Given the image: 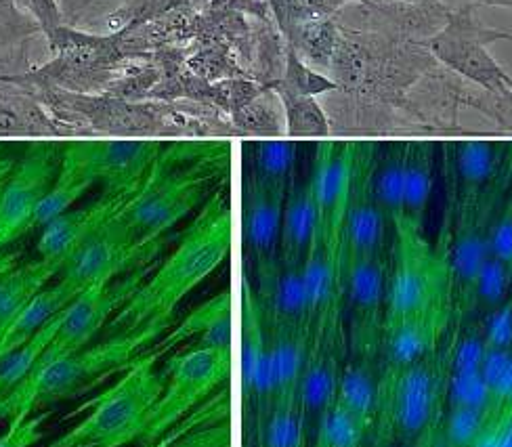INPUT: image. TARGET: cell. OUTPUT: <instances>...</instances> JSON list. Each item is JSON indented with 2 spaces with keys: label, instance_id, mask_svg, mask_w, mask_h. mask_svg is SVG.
<instances>
[{
  "label": "cell",
  "instance_id": "obj_18",
  "mask_svg": "<svg viewBox=\"0 0 512 447\" xmlns=\"http://www.w3.org/2000/svg\"><path fill=\"white\" fill-rule=\"evenodd\" d=\"M450 315V311H431L387 319L380 334L382 374L410 368L437 353Z\"/></svg>",
  "mask_w": 512,
  "mask_h": 447
},
{
  "label": "cell",
  "instance_id": "obj_48",
  "mask_svg": "<svg viewBox=\"0 0 512 447\" xmlns=\"http://www.w3.org/2000/svg\"><path fill=\"white\" fill-rule=\"evenodd\" d=\"M498 447H512V414L500 420Z\"/></svg>",
  "mask_w": 512,
  "mask_h": 447
},
{
  "label": "cell",
  "instance_id": "obj_12",
  "mask_svg": "<svg viewBox=\"0 0 512 447\" xmlns=\"http://www.w3.org/2000/svg\"><path fill=\"white\" fill-rule=\"evenodd\" d=\"M343 366H345L343 324L311 332L309 355L296 389V403L305 416L311 437L319 418L324 416V412L336 399L338 380H340V372H343Z\"/></svg>",
  "mask_w": 512,
  "mask_h": 447
},
{
  "label": "cell",
  "instance_id": "obj_31",
  "mask_svg": "<svg viewBox=\"0 0 512 447\" xmlns=\"http://www.w3.org/2000/svg\"><path fill=\"white\" fill-rule=\"evenodd\" d=\"M254 431L259 433L261 447H309L311 441L305 416L296 399L275 401L261 427Z\"/></svg>",
  "mask_w": 512,
  "mask_h": 447
},
{
  "label": "cell",
  "instance_id": "obj_8",
  "mask_svg": "<svg viewBox=\"0 0 512 447\" xmlns=\"http://www.w3.org/2000/svg\"><path fill=\"white\" fill-rule=\"evenodd\" d=\"M500 38H508V34L483 26L475 17L473 7H466L450 15L447 26L431 40V51L445 66L473 80L485 91L510 99L512 76L487 51L489 42Z\"/></svg>",
  "mask_w": 512,
  "mask_h": 447
},
{
  "label": "cell",
  "instance_id": "obj_39",
  "mask_svg": "<svg viewBox=\"0 0 512 447\" xmlns=\"http://www.w3.org/2000/svg\"><path fill=\"white\" fill-rule=\"evenodd\" d=\"M277 95H280L286 118H288V129L290 133H307V135H324L328 133V118L324 110L319 108V103L315 97L307 95H294L288 91L277 89Z\"/></svg>",
  "mask_w": 512,
  "mask_h": 447
},
{
  "label": "cell",
  "instance_id": "obj_36",
  "mask_svg": "<svg viewBox=\"0 0 512 447\" xmlns=\"http://www.w3.org/2000/svg\"><path fill=\"white\" fill-rule=\"evenodd\" d=\"M487 424V410L447 406L439 418V431L454 447H473Z\"/></svg>",
  "mask_w": 512,
  "mask_h": 447
},
{
  "label": "cell",
  "instance_id": "obj_41",
  "mask_svg": "<svg viewBox=\"0 0 512 447\" xmlns=\"http://www.w3.org/2000/svg\"><path fill=\"white\" fill-rule=\"evenodd\" d=\"M277 89L294 93V95L315 97V95H322L326 91L336 89V84L332 80L324 78V76H319L311 68H307L305 63L290 51L288 61H286L284 78H282L280 84H277Z\"/></svg>",
  "mask_w": 512,
  "mask_h": 447
},
{
  "label": "cell",
  "instance_id": "obj_45",
  "mask_svg": "<svg viewBox=\"0 0 512 447\" xmlns=\"http://www.w3.org/2000/svg\"><path fill=\"white\" fill-rule=\"evenodd\" d=\"M9 3H13L24 13L32 15L40 24L42 34H47V38L53 36L61 26H66L57 0H9Z\"/></svg>",
  "mask_w": 512,
  "mask_h": 447
},
{
  "label": "cell",
  "instance_id": "obj_24",
  "mask_svg": "<svg viewBox=\"0 0 512 447\" xmlns=\"http://www.w3.org/2000/svg\"><path fill=\"white\" fill-rule=\"evenodd\" d=\"M78 294L61 280L53 286L42 288L32 301L21 309L11 322L0 332V357L26 345L40 330H45L51 322L59 317Z\"/></svg>",
  "mask_w": 512,
  "mask_h": 447
},
{
  "label": "cell",
  "instance_id": "obj_27",
  "mask_svg": "<svg viewBox=\"0 0 512 447\" xmlns=\"http://www.w3.org/2000/svg\"><path fill=\"white\" fill-rule=\"evenodd\" d=\"M38 32L42 28L32 15L9 0H0V78H19L34 70L28 59V45Z\"/></svg>",
  "mask_w": 512,
  "mask_h": 447
},
{
  "label": "cell",
  "instance_id": "obj_51",
  "mask_svg": "<svg viewBox=\"0 0 512 447\" xmlns=\"http://www.w3.org/2000/svg\"><path fill=\"white\" fill-rule=\"evenodd\" d=\"M244 447H261V441H259V433H256L254 429L246 427V439H244Z\"/></svg>",
  "mask_w": 512,
  "mask_h": 447
},
{
  "label": "cell",
  "instance_id": "obj_46",
  "mask_svg": "<svg viewBox=\"0 0 512 447\" xmlns=\"http://www.w3.org/2000/svg\"><path fill=\"white\" fill-rule=\"evenodd\" d=\"M97 3V0H57V5H59V9H61V15H63V21H66V26H72L74 28V24L76 21L87 13L93 5ZM120 3V7L122 5H126L128 0H118ZM118 7V9H120Z\"/></svg>",
  "mask_w": 512,
  "mask_h": 447
},
{
  "label": "cell",
  "instance_id": "obj_42",
  "mask_svg": "<svg viewBox=\"0 0 512 447\" xmlns=\"http://www.w3.org/2000/svg\"><path fill=\"white\" fill-rule=\"evenodd\" d=\"M489 254L512 267V196H506L496 208L487 229Z\"/></svg>",
  "mask_w": 512,
  "mask_h": 447
},
{
  "label": "cell",
  "instance_id": "obj_44",
  "mask_svg": "<svg viewBox=\"0 0 512 447\" xmlns=\"http://www.w3.org/2000/svg\"><path fill=\"white\" fill-rule=\"evenodd\" d=\"M49 418V414H34L21 422L9 424L7 433L0 435V447H32L36 445L45 431H42V424Z\"/></svg>",
  "mask_w": 512,
  "mask_h": 447
},
{
  "label": "cell",
  "instance_id": "obj_34",
  "mask_svg": "<svg viewBox=\"0 0 512 447\" xmlns=\"http://www.w3.org/2000/svg\"><path fill=\"white\" fill-rule=\"evenodd\" d=\"M372 429L364 427L349 410L334 399L319 418L311 437V447H359Z\"/></svg>",
  "mask_w": 512,
  "mask_h": 447
},
{
  "label": "cell",
  "instance_id": "obj_17",
  "mask_svg": "<svg viewBox=\"0 0 512 447\" xmlns=\"http://www.w3.org/2000/svg\"><path fill=\"white\" fill-rule=\"evenodd\" d=\"M131 194L133 191H110L101 200L82 208H72L57 219L49 221L45 227H40V236L36 242L40 261H45L61 271V267L76 252V248L93 231H97L103 223H108L118 215Z\"/></svg>",
  "mask_w": 512,
  "mask_h": 447
},
{
  "label": "cell",
  "instance_id": "obj_5",
  "mask_svg": "<svg viewBox=\"0 0 512 447\" xmlns=\"http://www.w3.org/2000/svg\"><path fill=\"white\" fill-rule=\"evenodd\" d=\"M231 349H185L168 361V380L137 439L141 447H154L170 429L183 422L215 393L231 372Z\"/></svg>",
  "mask_w": 512,
  "mask_h": 447
},
{
  "label": "cell",
  "instance_id": "obj_6",
  "mask_svg": "<svg viewBox=\"0 0 512 447\" xmlns=\"http://www.w3.org/2000/svg\"><path fill=\"white\" fill-rule=\"evenodd\" d=\"M395 252L389 271L387 319L450 311V282L441 252L426 242L424 233L393 227Z\"/></svg>",
  "mask_w": 512,
  "mask_h": 447
},
{
  "label": "cell",
  "instance_id": "obj_33",
  "mask_svg": "<svg viewBox=\"0 0 512 447\" xmlns=\"http://www.w3.org/2000/svg\"><path fill=\"white\" fill-rule=\"evenodd\" d=\"M57 319L45 330H40L34 338H30L26 345H21L9 355L0 357V403H3L11 393H15L34 374L42 353H45L47 347L53 343Z\"/></svg>",
  "mask_w": 512,
  "mask_h": 447
},
{
  "label": "cell",
  "instance_id": "obj_40",
  "mask_svg": "<svg viewBox=\"0 0 512 447\" xmlns=\"http://www.w3.org/2000/svg\"><path fill=\"white\" fill-rule=\"evenodd\" d=\"M487 345L481 334L479 322H468L466 328L458 332L450 349L445 351L447 372H479Z\"/></svg>",
  "mask_w": 512,
  "mask_h": 447
},
{
  "label": "cell",
  "instance_id": "obj_52",
  "mask_svg": "<svg viewBox=\"0 0 512 447\" xmlns=\"http://www.w3.org/2000/svg\"><path fill=\"white\" fill-rule=\"evenodd\" d=\"M506 181H508V196H512V145L508 154V170H506Z\"/></svg>",
  "mask_w": 512,
  "mask_h": 447
},
{
  "label": "cell",
  "instance_id": "obj_10",
  "mask_svg": "<svg viewBox=\"0 0 512 447\" xmlns=\"http://www.w3.org/2000/svg\"><path fill=\"white\" fill-rule=\"evenodd\" d=\"M68 160L110 191H135L162 156L156 141H91L76 143L66 149Z\"/></svg>",
  "mask_w": 512,
  "mask_h": 447
},
{
  "label": "cell",
  "instance_id": "obj_16",
  "mask_svg": "<svg viewBox=\"0 0 512 447\" xmlns=\"http://www.w3.org/2000/svg\"><path fill=\"white\" fill-rule=\"evenodd\" d=\"M372 154L359 158L355 154V177L351 198L340 227V254L343 257H368V254H387L389 217L372 196L370 187Z\"/></svg>",
  "mask_w": 512,
  "mask_h": 447
},
{
  "label": "cell",
  "instance_id": "obj_14",
  "mask_svg": "<svg viewBox=\"0 0 512 447\" xmlns=\"http://www.w3.org/2000/svg\"><path fill=\"white\" fill-rule=\"evenodd\" d=\"M116 217L93 231L61 267L59 280L76 294L99 284H110L114 275L141 252Z\"/></svg>",
  "mask_w": 512,
  "mask_h": 447
},
{
  "label": "cell",
  "instance_id": "obj_35",
  "mask_svg": "<svg viewBox=\"0 0 512 447\" xmlns=\"http://www.w3.org/2000/svg\"><path fill=\"white\" fill-rule=\"evenodd\" d=\"M252 152V177L271 185L288 187L296 166V143L259 141Z\"/></svg>",
  "mask_w": 512,
  "mask_h": 447
},
{
  "label": "cell",
  "instance_id": "obj_1",
  "mask_svg": "<svg viewBox=\"0 0 512 447\" xmlns=\"http://www.w3.org/2000/svg\"><path fill=\"white\" fill-rule=\"evenodd\" d=\"M229 250L231 210L223 196H212L173 254L122 303L110 330L170 324L179 303L227 259Z\"/></svg>",
  "mask_w": 512,
  "mask_h": 447
},
{
  "label": "cell",
  "instance_id": "obj_43",
  "mask_svg": "<svg viewBox=\"0 0 512 447\" xmlns=\"http://www.w3.org/2000/svg\"><path fill=\"white\" fill-rule=\"evenodd\" d=\"M487 349H512V298L479 319Z\"/></svg>",
  "mask_w": 512,
  "mask_h": 447
},
{
  "label": "cell",
  "instance_id": "obj_54",
  "mask_svg": "<svg viewBox=\"0 0 512 447\" xmlns=\"http://www.w3.org/2000/svg\"><path fill=\"white\" fill-rule=\"evenodd\" d=\"M11 168H13L11 164H3V162H0V187H3V183H5V179H7Z\"/></svg>",
  "mask_w": 512,
  "mask_h": 447
},
{
  "label": "cell",
  "instance_id": "obj_28",
  "mask_svg": "<svg viewBox=\"0 0 512 447\" xmlns=\"http://www.w3.org/2000/svg\"><path fill=\"white\" fill-rule=\"evenodd\" d=\"M55 275H59V269L45 261L0 267V332Z\"/></svg>",
  "mask_w": 512,
  "mask_h": 447
},
{
  "label": "cell",
  "instance_id": "obj_4",
  "mask_svg": "<svg viewBox=\"0 0 512 447\" xmlns=\"http://www.w3.org/2000/svg\"><path fill=\"white\" fill-rule=\"evenodd\" d=\"M447 357H431L399 372L382 374V399L376 427L395 445L429 433L445 410Z\"/></svg>",
  "mask_w": 512,
  "mask_h": 447
},
{
  "label": "cell",
  "instance_id": "obj_20",
  "mask_svg": "<svg viewBox=\"0 0 512 447\" xmlns=\"http://www.w3.org/2000/svg\"><path fill=\"white\" fill-rule=\"evenodd\" d=\"M233 319H231V294L225 290L210 298L196 311H191L183 322L158 343V357L166 351L191 343L189 349H231Z\"/></svg>",
  "mask_w": 512,
  "mask_h": 447
},
{
  "label": "cell",
  "instance_id": "obj_49",
  "mask_svg": "<svg viewBox=\"0 0 512 447\" xmlns=\"http://www.w3.org/2000/svg\"><path fill=\"white\" fill-rule=\"evenodd\" d=\"M429 447H454L450 441L443 437V433L439 431V422L435 424L431 435H429Z\"/></svg>",
  "mask_w": 512,
  "mask_h": 447
},
{
  "label": "cell",
  "instance_id": "obj_19",
  "mask_svg": "<svg viewBox=\"0 0 512 447\" xmlns=\"http://www.w3.org/2000/svg\"><path fill=\"white\" fill-rule=\"evenodd\" d=\"M286 191L288 187L271 185L252 175L246 183L244 240L256 263V271L271 267L280 254Z\"/></svg>",
  "mask_w": 512,
  "mask_h": 447
},
{
  "label": "cell",
  "instance_id": "obj_50",
  "mask_svg": "<svg viewBox=\"0 0 512 447\" xmlns=\"http://www.w3.org/2000/svg\"><path fill=\"white\" fill-rule=\"evenodd\" d=\"M431 431H433V429H431ZM431 431L426 433V435H422V437H418V439H414V441L397 443V445H393V447H429V435H431Z\"/></svg>",
  "mask_w": 512,
  "mask_h": 447
},
{
  "label": "cell",
  "instance_id": "obj_3",
  "mask_svg": "<svg viewBox=\"0 0 512 447\" xmlns=\"http://www.w3.org/2000/svg\"><path fill=\"white\" fill-rule=\"evenodd\" d=\"M156 353H145L118 382L89 403V414L47 447H124L141 437L164 382L156 374Z\"/></svg>",
  "mask_w": 512,
  "mask_h": 447
},
{
  "label": "cell",
  "instance_id": "obj_21",
  "mask_svg": "<svg viewBox=\"0 0 512 447\" xmlns=\"http://www.w3.org/2000/svg\"><path fill=\"white\" fill-rule=\"evenodd\" d=\"M382 368L380 355L353 353L340 372L336 401L349 410L364 427L374 429L380 416Z\"/></svg>",
  "mask_w": 512,
  "mask_h": 447
},
{
  "label": "cell",
  "instance_id": "obj_55",
  "mask_svg": "<svg viewBox=\"0 0 512 447\" xmlns=\"http://www.w3.org/2000/svg\"><path fill=\"white\" fill-rule=\"evenodd\" d=\"M7 242H9V238H7V231H5L3 223H0V248H3Z\"/></svg>",
  "mask_w": 512,
  "mask_h": 447
},
{
  "label": "cell",
  "instance_id": "obj_29",
  "mask_svg": "<svg viewBox=\"0 0 512 447\" xmlns=\"http://www.w3.org/2000/svg\"><path fill=\"white\" fill-rule=\"evenodd\" d=\"M95 185V179L82 170L80 166H76L72 160H68L63 156L59 175L53 181L51 189L45 194V198L40 200V204L36 206L30 227H45L49 221L57 219L63 212L72 210V206L87 194V191Z\"/></svg>",
  "mask_w": 512,
  "mask_h": 447
},
{
  "label": "cell",
  "instance_id": "obj_9",
  "mask_svg": "<svg viewBox=\"0 0 512 447\" xmlns=\"http://www.w3.org/2000/svg\"><path fill=\"white\" fill-rule=\"evenodd\" d=\"M242 395L246 424L259 429L275 403L271 324L259 303L256 290L244 282L242 290V351H240Z\"/></svg>",
  "mask_w": 512,
  "mask_h": 447
},
{
  "label": "cell",
  "instance_id": "obj_32",
  "mask_svg": "<svg viewBox=\"0 0 512 447\" xmlns=\"http://www.w3.org/2000/svg\"><path fill=\"white\" fill-rule=\"evenodd\" d=\"M405 147L408 145H393L378 162L372 158V170H370L372 196L393 225L401 215Z\"/></svg>",
  "mask_w": 512,
  "mask_h": 447
},
{
  "label": "cell",
  "instance_id": "obj_30",
  "mask_svg": "<svg viewBox=\"0 0 512 447\" xmlns=\"http://www.w3.org/2000/svg\"><path fill=\"white\" fill-rule=\"evenodd\" d=\"M512 298V267L489 254L468 294L462 319L479 322L481 317L502 307Z\"/></svg>",
  "mask_w": 512,
  "mask_h": 447
},
{
  "label": "cell",
  "instance_id": "obj_7",
  "mask_svg": "<svg viewBox=\"0 0 512 447\" xmlns=\"http://www.w3.org/2000/svg\"><path fill=\"white\" fill-rule=\"evenodd\" d=\"M210 177L212 173L173 175L158 160L152 173L128 196L116 219L133 244L143 250L204 200Z\"/></svg>",
  "mask_w": 512,
  "mask_h": 447
},
{
  "label": "cell",
  "instance_id": "obj_13",
  "mask_svg": "<svg viewBox=\"0 0 512 447\" xmlns=\"http://www.w3.org/2000/svg\"><path fill=\"white\" fill-rule=\"evenodd\" d=\"M355 147L351 143L328 141L317 147L309 170L313 200L317 206L322 236L340 242L345 210L351 198L355 177Z\"/></svg>",
  "mask_w": 512,
  "mask_h": 447
},
{
  "label": "cell",
  "instance_id": "obj_11",
  "mask_svg": "<svg viewBox=\"0 0 512 447\" xmlns=\"http://www.w3.org/2000/svg\"><path fill=\"white\" fill-rule=\"evenodd\" d=\"M137 282L128 280L124 284L112 286L99 284L82 290L74 301L61 311L57 319V330L53 343L42 353V361H53L68 353L80 351L93 343V338L103 330L108 317L131 296Z\"/></svg>",
  "mask_w": 512,
  "mask_h": 447
},
{
  "label": "cell",
  "instance_id": "obj_23",
  "mask_svg": "<svg viewBox=\"0 0 512 447\" xmlns=\"http://www.w3.org/2000/svg\"><path fill=\"white\" fill-rule=\"evenodd\" d=\"M433 183H435L433 145L408 143V147H405L401 215L393 227H403V229L424 233V219H426V210H429Z\"/></svg>",
  "mask_w": 512,
  "mask_h": 447
},
{
  "label": "cell",
  "instance_id": "obj_53",
  "mask_svg": "<svg viewBox=\"0 0 512 447\" xmlns=\"http://www.w3.org/2000/svg\"><path fill=\"white\" fill-rule=\"evenodd\" d=\"M481 3L489 5V7H506L512 9V0H481Z\"/></svg>",
  "mask_w": 512,
  "mask_h": 447
},
{
  "label": "cell",
  "instance_id": "obj_15",
  "mask_svg": "<svg viewBox=\"0 0 512 447\" xmlns=\"http://www.w3.org/2000/svg\"><path fill=\"white\" fill-rule=\"evenodd\" d=\"M55 168L53 149L38 147L9 170L0 187V223L7 231L9 242L30 227L36 206L59 175Z\"/></svg>",
  "mask_w": 512,
  "mask_h": 447
},
{
  "label": "cell",
  "instance_id": "obj_26",
  "mask_svg": "<svg viewBox=\"0 0 512 447\" xmlns=\"http://www.w3.org/2000/svg\"><path fill=\"white\" fill-rule=\"evenodd\" d=\"M271 347L275 401L296 399L298 380H301L311 347V330L305 326L271 324Z\"/></svg>",
  "mask_w": 512,
  "mask_h": 447
},
{
  "label": "cell",
  "instance_id": "obj_38",
  "mask_svg": "<svg viewBox=\"0 0 512 447\" xmlns=\"http://www.w3.org/2000/svg\"><path fill=\"white\" fill-rule=\"evenodd\" d=\"M492 408V391L483 380L481 372H447L445 380V408Z\"/></svg>",
  "mask_w": 512,
  "mask_h": 447
},
{
  "label": "cell",
  "instance_id": "obj_2",
  "mask_svg": "<svg viewBox=\"0 0 512 447\" xmlns=\"http://www.w3.org/2000/svg\"><path fill=\"white\" fill-rule=\"evenodd\" d=\"M166 328L168 324H145L112 334L99 345H89L53 361L40 359L34 374L0 403V420L9 424L21 422L57 401L72 399L97 387L101 380L126 370L135 359L145 355V347L154 345Z\"/></svg>",
  "mask_w": 512,
  "mask_h": 447
},
{
  "label": "cell",
  "instance_id": "obj_22",
  "mask_svg": "<svg viewBox=\"0 0 512 447\" xmlns=\"http://www.w3.org/2000/svg\"><path fill=\"white\" fill-rule=\"evenodd\" d=\"M317 231L319 217L313 200L311 177L307 175L305 179H296L294 175L286 191L277 259L286 263H303L317 238Z\"/></svg>",
  "mask_w": 512,
  "mask_h": 447
},
{
  "label": "cell",
  "instance_id": "obj_47",
  "mask_svg": "<svg viewBox=\"0 0 512 447\" xmlns=\"http://www.w3.org/2000/svg\"><path fill=\"white\" fill-rule=\"evenodd\" d=\"M395 443L384 435L378 427H374L370 433H368V437L364 439V443H361L359 447H393Z\"/></svg>",
  "mask_w": 512,
  "mask_h": 447
},
{
  "label": "cell",
  "instance_id": "obj_25",
  "mask_svg": "<svg viewBox=\"0 0 512 447\" xmlns=\"http://www.w3.org/2000/svg\"><path fill=\"white\" fill-rule=\"evenodd\" d=\"M227 414L229 399L227 393H221L200 412L189 414L183 424L170 429L154 447H231Z\"/></svg>",
  "mask_w": 512,
  "mask_h": 447
},
{
  "label": "cell",
  "instance_id": "obj_37",
  "mask_svg": "<svg viewBox=\"0 0 512 447\" xmlns=\"http://www.w3.org/2000/svg\"><path fill=\"white\" fill-rule=\"evenodd\" d=\"M200 3H204V0H128L126 5L108 15V24L114 32H118L126 26L147 24V21L160 19L181 9L196 7Z\"/></svg>",
  "mask_w": 512,
  "mask_h": 447
}]
</instances>
